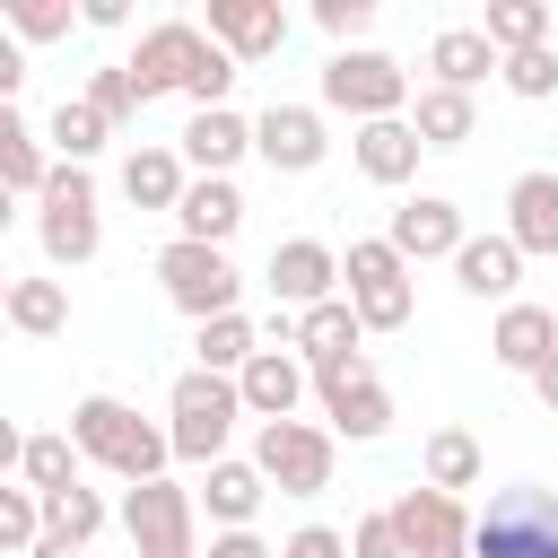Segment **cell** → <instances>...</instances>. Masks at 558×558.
Returning <instances> with one entry per match:
<instances>
[{"mask_svg":"<svg viewBox=\"0 0 558 558\" xmlns=\"http://www.w3.org/2000/svg\"><path fill=\"white\" fill-rule=\"evenodd\" d=\"M488 70H497V52H488V35H480V26H436V44H427V87L471 96Z\"/></svg>","mask_w":558,"mask_h":558,"instance_id":"cell-27","label":"cell"},{"mask_svg":"<svg viewBox=\"0 0 558 558\" xmlns=\"http://www.w3.org/2000/svg\"><path fill=\"white\" fill-rule=\"evenodd\" d=\"M357 314L340 305V296H323V305H305V314H288V349L305 357V366H340V357H357Z\"/></svg>","mask_w":558,"mask_h":558,"instance_id":"cell-24","label":"cell"},{"mask_svg":"<svg viewBox=\"0 0 558 558\" xmlns=\"http://www.w3.org/2000/svg\"><path fill=\"white\" fill-rule=\"evenodd\" d=\"M131 17V0H78V26H96V35H113Z\"/></svg>","mask_w":558,"mask_h":558,"instance_id":"cell-46","label":"cell"},{"mask_svg":"<svg viewBox=\"0 0 558 558\" xmlns=\"http://www.w3.org/2000/svg\"><path fill=\"white\" fill-rule=\"evenodd\" d=\"M157 288H166V305L174 314H192V323H218V314H235V296H244V270L218 253V244H166L157 253Z\"/></svg>","mask_w":558,"mask_h":558,"instance_id":"cell-10","label":"cell"},{"mask_svg":"<svg viewBox=\"0 0 558 558\" xmlns=\"http://www.w3.org/2000/svg\"><path fill=\"white\" fill-rule=\"evenodd\" d=\"M331 113H349V122H392V113H410V70H401L392 52H375V44L331 52V61H323V122H331Z\"/></svg>","mask_w":558,"mask_h":558,"instance_id":"cell-7","label":"cell"},{"mask_svg":"<svg viewBox=\"0 0 558 558\" xmlns=\"http://www.w3.org/2000/svg\"><path fill=\"white\" fill-rule=\"evenodd\" d=\"M70 445H78V462H105L122 488H140V480H166V427H148L131 401H113V392H87L78 410H70V427H61Z\"/></svg>","mask_w":558,"mask_h":558,"instance_id":"cell-2","label":"cell"},{"mask_svg":"<svg viewBox=\"0 0 558 558\" xmlns=\"http://www.w3.org/2000/svg\"><path fill=\"white\" fill-rule=\"evenodd\" d=\"M462 235H471V227H462V201H445V192L401 201V209H392V227H384V244H392L410 270H418V262H453V253H462Z\"/></svg>","mask_w":558,"mask_h":558,"instance_id":"cell-16","label":"cell"},{"mask_svg":"<svg viewBox=\"0 0 558 558\" xmlns=\"http://www.w3.org/2000/svg\"><path fill=\"white\" fill-rule=\"evenodd\" d=\"M17 480H26V497H61V488H78V445H70L61 427H52V436H26Z\"/></svg>","mask_w":558,"mask_h":558,"instance_id":"cell-35","label":"cell"},{"mask_svg":"<svg viewBox=\"0 0 558 558\" xmlns=\"http://www.w3.org/2000/svg\"><path fill=\"white\" fill-rule=\"evenodd\" d=\"M192 349H201V375H235L253 349H262V323L235 305V314H218V323H201L192 331Z\"/></svg>","mask_w":558,"mask_h":558,"instance_id":"cell-34","label":"cell"},{"mask_svg":"<svg viewBox=\"0 0 558 558\" xmlns=\"http://www.w3.org/2000/svg\"><path fill=\"white\" fill-rule=\"evenodd\" d=\"M0 323L26 331V340H61L70 331V288L61 279H9V314Z\"/></svg>","mask_w":558,"mask_h":558,"instance_id":"cell-31","label":"cell"},{"mask_svg":"<svg viewBox=\"0 0 558 558\" xmlns=\"http://www.w3.org/2000/svg\"><path fill=\"white\" fill-rule=\"evenodd\" d=\"M17 453H26V436H17V427H9V418H0V480H9V471H17Z\"/></svg>","mask_w":558,"mask_h":558,"instance_id":"cell-48","label":"cell"},{"mask_svg":"<svg viewBox=\"0 0 558 558\" xmlns=\"http://www.w3.org/2000/svg\"><path fill=\"white\" fill-rule=\"evenodd\" d=\"M0 314H9V270H0Z\"/></svg>","mask_w":558,"mask_h":558,"instance_id":"cell-51","label":"cell"},{"mask_svg":"<svg viewBox=\"0 0 558 558\" xmlns=\"http://www.w3.org/2000/svg\"><path fill=\"white\" fill-rule=\"evenodd\" d=\"M105 140H113V122H105L87 96H61V105H52V122H44V157H61V166H87Z\"/></svg>","mask_w":558,"mask_h":558,"instance_id":"cell-30","label":"cell"},{"mask_svg":"<svg viewBox=\"0 0 558 558\" xmlns=\"http://www.w3.org/2000/svg\"><path fill=\"white\" fill-rule=\"evenodd\" d=\"M453 288H462V296H497V305H514V288H523V253H514L506 235H462V253H453Z\"/></svg>","mask_w":558,"mask_h":558,"instance_id":"cell-23","label":"cell"},{"mask_svg":"<svg viewBox=\"0 0 558 558\" xmlns=\"http://www.w3.org/2000/svg\"><path fill=\"white\" fill-rule=\"evenodd\" d=\"M480 471H488V462H480V436H471V427H436V436L418 445V480L445 488V497L480 488Z\"/></svg>","mask_w":558,"mask_h":558,"instance_id":"cell-29","label":"cell"},{"mask_svg":"<svg viewBox=\"0 0 558 558\" xmlns=\"http://www.w3.org/2000/svg\"><path fill=\"white\" fill-rule=\"evenodd\" d=\"M174 157H183V174H235V166L253 157V113H235V105L192 113L183 140H174Z\"/></svg>","mask_w":558,"mask_h":558,"instance_id":"cell-19","label":"cell"},{"mask_svg":"<svg viewBox=\"0 0 558 558\" xmlns=\"http://www.w3.org/2000/svg\"><path fill=\"white\" fill-rule=\"evenodd\" d=\"M78 9L70 0H0V35L9 44H70Z\"/></svg>","mask_w":558,"mask_h":558,"instance_id":"cell-36","label":"cell"},{"mask_svg":"<svg viewBox=\"0 0 558 558\" xmlns=\"http://www.w3.org/2000/svg\"><path fill=\"white\" fill-rule=\"evenodd\" d=\"M497 78H506L523 105H541V96H558V52H549V44H532V52H506V61H497Z\"/></svg>","mask_w":558,"mask_h":558,"instance_id":"cell-39","label":"cell"},{"mask_svg":"<svg viewBox=\"0 0 558 558\" xmlns=\"http://www.w3.org/2000/svg\"><path fill=\"white\" fill-rule=\"evenodd\" d=\"M262 288L279 296V314H305V305L340 296V253H331L323 235H288V244H270V262H262Z\"/></svg>","mask_w":558,"mask_h":558,"instance_id":"cell-14","label":"cell"},{"mask_svg":"<svg viewBox=\"0 0 558 558\" xmlns=\"http://www.w3.org/2000/svg\"><path fill=\"white\" fill-rule=\"evenodd\" d=\"M9 218H17V192H9V183H0V227H9Z\"/></svg>","mask_w":558,"mask_h":558,"instance_id":"cell-50","label":"cell"},{"mask_svg":"<svg viewBox=\"0 0 558 558\" xmlns=\"http://www.w3.org/2000/svg\"><path fill=\"white\" fill-rule=\"evenodd\" d=\"M26 558H87V549H70V541H52V532H44V541H35Z\"/></svg>","mask_w":558,"mask_h":558,"instance_id":"cell-49","label":"cell"},{"mask_svg":"<svg viewBox=\"0 0 558 558\" xmlns=\"http://www.w3.org/2000/svg\"><path fill=\"white\" fill-rule=\"evenodd\" d=\"M523 384H532V401H541V410H558V349H549V357H541Z\"/></svg>","mask_w":558,"mask_h":558,"instance_id":"cell-47","label":"cell"},{"mask_svg":"<svg viewBox=\"0 0 558 558\" xmlns=\"http://www.w3.org/2000/svg\"><path fill=\"white\" fill-rule=\"evenodd\" d=\"M418 157H427V148L410 140V122H401V113H392V122H357V131H349V166H357L366 183H384V192H401V183L418 174Z\"/></svg>","mask_w":558,"mask_h":558,"instance_id":"cell-21","label":"cell"},{"mask_svg":"<svg viewBox=\"0 0 558 558\" xmlns=\"http://www.w3.org/2000/svg\"><path fill=\"white\" fill-rule=\"evenodd\" d=\"M192 523H201V506H192L183 480H140V488H122V532H131L140 558H201V549H192Z\"/></svg>","mask_w":558,"mask_h":558,"instance_id":"cell-11","label":"cell"},{"mask_svg":"<svg viewBox=\"0 0 558 558\" xmlns=\"http://www.w3.org/2000/svg\"><path fill=\"white\" fill-rule=\"evenodd\" d=\"M331 462H340V445H331V427H314V418H270V427H253V471H262V488H279V497H323V488H331Z\"/></svg>","mask_w":558,"mask_h":558,"instance_id":"cell-8","label":"cell"},{"mask_svg":"<svg viewBox=\"0 0 558 558\" xmlns=\"http://www.w3.org/2000/svg\"><path fill=\"white\" fill-rule=\"evenodd\" d=\"M201 35H209L235 70H253V61H270V52L288 44V9H279V0H209Z\"/></svg>","mask_w":558,"mask_h":558,"instance_id":"cell-15","label":"cell"},{"mask_svg":"<svg viewBox=\"0 0 558 558\" xmlns=\"http://www.w3.org/2000/svg\"><path fill=\"white\" fill-rule=\"evenodd\" d=\"M244 227V192H235V174H192L183 183V201H174V235L183 244H218L227 253V235Z\"/></svg>","mask_w":558,"mask_h":558,"instance_id":"cell-20","label":"cell"},{"mask_svg":"<svg viewBox=\"0 0 558 558\" xmlns=\"http://www.w3.org/2000/svg\"><path fill=\"white\" fill-rule=\"evenodd\" d=\"M17 87H26V44L0 35V105H17Z\"/></svg>","mask_w":558,"mask_h":558,"instance_id":"cell-45","label":"cell"},{"mask_svg":"<svg viewBox=\"0 0 558 558\" xmlns=\"http://www.w3.org/2000/svg\"><path fill=\"white\" fill-rule=\"evenodd\" d=\"M340 305L357 314V331H401V323L418 314L410 262H401L384 235H349V253H340Z\"/></svg>","mask_w":558,"mask_h":558,"instance_id":"cell-5","label":"cell"},{"mask_svg":"<svg viewBox=\"0 0 558 558\" xmlns=\"http://www.w3.org/2000/svg\"><path fill=\"white\" fill-rule=\"evenodd\" d=\"M201 558H279V549H270L262 532H209V549H201Z\"/></svg>","mask_w":558,"mask_h":558,"instance_id":"cell-44","label":"cell"},{"mask_svg":"<svg viewBox=\"0 0 558 558\" xmlns=\"http://www.w3.org/2000/svg\"><path fill=\"white\" fill-rule=\"evenodd\" d=\"M314 26L331 35V52H349V44L375 26V0H314Z\"/></svg>","mask_w":558,"mask_h":558,"instance_id":"cell-41","label":"cell"},{"mask_svg":"<svg viewBox=\"0 0 558 558\" xmlns=\"http://www.w3.org/2000/svg\"><path fill=\"white\" fill-rule=\"evenodd\" d=\"M549 331H558V305H549Z\"/></svg>","mask_w":558,"mask_h":558,"instance_id":"cell-53","label":"cell"},{"mask_svg":"<svg viewBox=\"0 0 558 558\" xmlns=\"http://www.w3.org/2000/svg\"><path fill=\"white\" fill-rule=\"evenodd\" d=\"M279 558H349V532H331V523H296V532L279 541Z\"/></svg>","mask_w":558,"mask_h":558,"instance_id":"cell-42","label":"cell"},{"mask_svg":"<svg viewBox=\"0 0 558 558\" xmlns=\"http://www.w3.org/2000/svg\"><path fill=\"white\" fill-rule=\"evenodd\" d=\"M253 157L270 166V174H314L323 157H331V122H323V105H262L253 113Z\"/></svg>","mask_w":558,"mask_h":558,"instance_id":"cell-13","label":"cell"},{"mask_svg":"<svg viewBox=\"0 0 558 558\" xmlns=\"http://www.w3.org/2000/svg\"><path fill=\"white\" fill-rule=\"evenodd\" d=\"M183 183H192V174H183V157H174L166 140H148V148L122 157V201H131V209H174Z\"/></svg>","mask_w":558,"mask_h":558,"instance_id":"cell-28","label":"cell"},{"mask_svg":"<svg viewBox=\"0 0 558 558\" xmlns=\"http://www.w3.org/2000/svg\"><path fill=\"white\" fill-rule=\"evenodd\" d=\"M227 384H235L244 418L270 427V418H296V401H305V357H296V349H253Z\"/></svg>","mask_w":558,"mask_h":558,"instance_id":"cell-17","label":"cell"},{"mask_svg":"<svg viewBox=\"0 0 558 558\" xmlns=\"http://www.w3.org/2000/svg\"><path fill=\"white\" fill-rule=\"evenodd\" d=\"M44 532L52 541H70V549H87L96 532H105V497L78 480V488H61V497H44Z\"/></svg>","mask_w":558,"mask_h":558,"instance_id":"cell-37","label":"cell"},{"mask_svg":"<svg viewBox=\"0 0 558 558\" xmlns=\"http://www.w3.org/2000/svg\"><path fill=\"white\" fill-rule=\"evenodd\" d=\"M384 523H392V541H401V558H462L471 549V506L462 497H445V488H401L392 506H384Z\"/></svg>","mask_w":558,"mask_h":558,"instance_id":"cell-12","label":"cell"},{"mask_svg":"<svg viewBox=\"0 0 558 558\" xmlns=\"http://www.w3.org/2000/svg\"><path fill=\"white\" fill-rule=\"evenodd\" d=\"M44 166H52V157H44V131H35L17 105H0V183H9V192H44Z\"/></svg>","mask_w":558,"mask_h":558,"instance_id":"cell-32","label":"cell"},{"mask_svg":"<svg viewBox=\"0 0 558 558\" xmlns=\"http://www.w3.org/2000/svg\"><path fill=\"white\" fill-rule=\"evenodd\" d=\"M480 35H488L497 61H506V52H532V44H549V0H488Z\"/></svg>","mask_w":558,"mask_h":558,"instance_id":"cell-33","label":"cell"},{"mask_svg":"<svg viewBox=\"0 0 558 558\" xmlns=\"http://www.w3.org/2000/svg\"><path fill=\"white\" fill-rule=\"evenodd\" d=\"M523 262L541 253V262H558V166H532V174H514L506 183V227H497Z\"/></svg>","mask_w":558,"mask_h":558,"instance_id":"cell-18","label":"cell"},{"mask_svg":"<svg viewBox=\"0 0 558 558\" xmlns=\"http://www.w3.org/2000/svg\"><path fill=\"white\" fill-rule=\"evenodd\" d=\"M549 52H558V9H549Z\"/></svg>","mask_w":558,"mask_h":558,"instance_id":"cell-52","label":"cell"},{"mask_svg":"<svg viewBox=\"0 0 558 558\" xmlns=\"http://www.w3.org/2000/svg\"><path fill=\"white\" fill-rule=\"evenodd\" d=\"M262 497H270V488H262V471H253V462H235V453H227V462H209V480L192 488V506H209V523H218V532H253Z\"/></svg>","mask_w":558,"mask_h":558,"instance_id":"cell-26","label":"cell"},{"mask_svg":"<svg viewBox=\"0 0 558 558\" xmlns=\"http://www.w3.org/2000/svg\"><path fill=\"white\" fill-rule=\"evenodd\" d=\"M35 541H44V497H26V488L0 480V558H26Z\"/></svg>","mask_w":558,"mask_h":558,"instance_id":"cell-38","label":"cell"},{"mask_svg":"<svg viewBox=\"0 0 558 558\" xmlns=\"http://www.w3.org/2000/svg\"><path fill=\"white\" fill-rule=\"evenodd\" d=\"M235 418H244L235 384H227V375H201V366H183V375H174V392H166V453L209 471V462H227V436H235Z\"/></svg>","mask_w":558,"mask_h":558,"instance_id":"cell-4","label":"cell"},{"mask_svg":"<svg viewBox=\"0 0 558 558\" xmlns=\"http://www.w3.org/2000/svg\"><path fill=\"white\" fill-rule=\"evenodd\" d=\"M349 558H401L392 523H384V514H357V523H349Z\"/></svg>","mask_w":558,"mask_h":558,"instance_id":"cell-43","label":"cell"},{"mask_svg":"<svg viewBox=\"0 0 558 558\" xmlns=\"http://www.w3.org/2000/svg\"><path fill=\"white\" fill-rule=\"evenodd\" d=\"M78 96H87V105H96V113H105V122H113V131H122V122H131V113H148V105H140V87H131V70H122V61H105V70H96V78H87V87H78Z\"/></svg>","mask_w":558,"mask_h":558,"instance_id":"cell-40","label":"cell"},{"mask_svg":"<svg viewBox=\"0 0 558 558\" xmlns=\"http://www.w3.org/2000/svg\"><path fill=\"white\" fill-rule=\"evenodd\" d=\"M35 244H44V262L52 270H78V262H96V244H105V209H96V174L87 166H44V192H35Z\"/></svg>","mask_w":558,"mask_h":558,"instance_id":"cell-3","label":"cell"},{"mask_svg":"<svg viewBox=\"0 0 558 558\" xmlns=\"http://www.w3.org/2000/svg\"><path fill=\"white\" fill-rule=\"evenodd\" d=\"M558 349V331H549V305H532V296H514V305H497V331H488V357L506 366V375H532L541 357Z\"/></svg>","mask_w":558,"mask_h":558,"instance_id":"cell-25","label":"cell"},{"mask_svg":"<svg viewBox=\"0 0 558 558\" xmlns=\"http://www.w3.org/2000/svg\"><path fill=\"white\" fill-rule=\"evenodd\" d=\"M305 392L323 401L331 445H340V436H349V445H375V436L392 427V392H384V375L366 366V349L340 357V366H305Z\"/></svg>","mask_w":558,"mask_h":558,"instance_id":"cell-9","label":"cell"},{"mask_svg":"<svg viewBox=\"0 0 558 558\" xmlns=\"http://www.w3.org/2000/svg\"><path fill=\"white\" fill-rule=\"evenodd\" d=\"M131 87H140V105H157V96H192V113H209V105H227V87H235V61L192 26V17H157L140 44H131Z\"/></svg>","mask_w":558,"mask_h":558,"instance_id":"cell-1","label":"cell"},{"mask_svg":"<svg viewBox=\"0 0 558 558\" xmlns=\"http://www.w3.org/2000/svg\"><path fill=\"white\" fill-rule=\"evenodd\" d=\"M401 122H410V140H418V148H436V157L480 140V105H471V96H453V87H418Z\"/></svg>","mask_w":558,"mask_h":558,"instance_id":"cell-22","label":"cell"},{"mask_svg":"<svg viewBox=\"0 0 558 558\" xmlns=\"http://www.w3.org/2000/svg\"><path fill=\"white\" fill-rule=\"evenodd\" d=\"M462 558H558V488H497L480 514H471V549Z\"/></svg>","mask_w":558,"mask_h":558,"instance_id":"cell-6","label":"cell"}]
</instances>
